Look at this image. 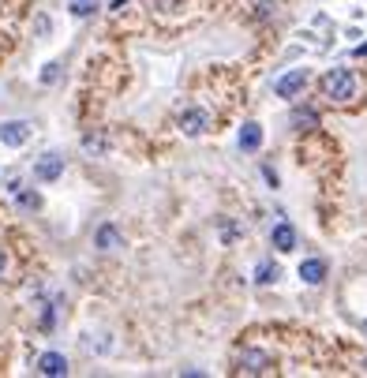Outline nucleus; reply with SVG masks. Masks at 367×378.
Returning a JSON list of instances; mask_svg holds the SVG:
<instances>
[{"label":"nucleus","mask_w":367,"mask_h":378,"mask_svg":"<svg viewBox=\"0 0 367 378\" xmlns=\"http://www.w3.org/2000/svg\"><path fill=\"white\" fill-rule=\"evenodd\" d=\"M176 124H180V132H184V135L199 139V135H202V132H207V127H210V116L202 113V109H188V113H184Z\"/></svg>","instance_id":"obj_3"},{"label":"nucleus","mask_w":367,"mask_h":378,"mask_svg":"<svg viewBox=\"0 0 367 378\" xmlns=\"http://www.w3.org/2000/svg\"><path fill=\"white\" fill-rule=\"evenodd\" d=\"M94 244H98L102 251H116V247H124V236L116 225H102V229L94 232Z\"/></svg>","instance_id":"obj_8"},{"label":"nucleus","mask_w":367,"mask_h":378,"mask_svg":"<svg viewBox=\"0 0 367 378\" xmlns=\"http://www.w3.org/2000/svg\"><path fill=\"white\" fill-rule=\"evenodd\" d=\"M4 270H8V255H4V247H0V277H4Z\"/></svg>","instance_id":"obj_18"},{"label":"nucleus","mask_w":367,"mask_h":378,"mask_svg":"<svg viewBox=\"0 0 367 378\" xmlns=\"http://www.w3.org/2000/svg\"><path fill=\"white\" fill-rule=\"evenodd\" d=\"M304 83H307V71H304V68H296V71L282 75L274 90H277V98H296V94L304 90Z\"/></svg>","instance_id":"obj_5"},{"label":"nucleus","mask_w":367,"mask_h":378,"mask_svg":"<svg viewBox=\"0 0 367 378\" xmlns=\"http://www.w3.org/2000/svg\"><path fill=\"white\" fill-rule=\"evenodd\" d=\"M289 120H293V127H300V132H304V127H319V113H315V109H293V116H289Z\"/></svg>","instance_id":"obj_13"},{"label":"nucleus","mask_w":367,"mask_h":378,"mask_svg":"<svg viewBox=\"0 0 367 378\" xmlns=\"http://www.w3.org/2000/svg\"><path fill=\"white\" fill-rule=\"evenodd\" d=\"M255 281H258V285H270V281H277V266H270V262H258V270H255Z\"/></svg>","instance_id":"obj_14"},{"label":"nucleus","mask_w":367,"mask_h":378,"mask_svg":"<svg viewBox=\"0 0 367 378\" xmlns=\"http://www.w3.org/2000/svg\"><path fill=\"white\" fill-rule=\"evenodd\" d=\"M94 8H98L94 0H71V15H75V19H86V15L94 12Z\"/></svg>","instance_id":"obj_15"},{"label":"nucleus","mask_w":367,"mask_h":378,"mask_svg":"<svg viewBox=\"0 0 367 378\" xmlns=\"http://www.w3.org/2000/svg\"><path fill=\"white\" fill-rule=\"evenodd\" d=\"M41 79H46V83H53V79H57V64H49V68L41 71Z\"/></svg>","instance_id":"obj_17"},{"label":"nucleus","mask_w":367,"mask_h":378,"mask_svg":"<svg viewBox=\"0 0 367 378\" xmlns=\"http://www.w3.org/2000/svg\"><path fill=\"white\" fill-rule=\"evenodd\" d=\"M38 374H46V378H60V374H68V360H64V352H46L38 360Z\"/></svg>","instance_id":"obj_7"},{"label":"nucleus","mask_w":367,"mask_h":378,"mask_svg":"<svg viewBox=\"0 0 367 378\" xmlns=\"http://www.w3.org/2000/svg\"><path fill=\"white\" fill-rule=\"evenodd\" d=\"M263 146V127L258 124H244L240 127V150H258Z\"/></svg>","instance_id":"obj_11"},{"label":"nucleus","mask_w":367,"mask_h":378,"mask_svg":"<svg viewBox=\"0 0 367 378\" xmlns=\"http://www.w3.org/2000/svg\"><path fill=\"white\" fill-rule=\"evenodd\" d=\"M300 281H307V285H322V281H326V262H322V258H307V262H300Z\"/></svg>","instance_id":"obj_10"},{"label":"nucleus","mask_w":367,"mask_h":378,"mask_svg":"<svg viewBox=\"0 0 367 378\" xmlns=\"http://www.w3.org/2000/svg\"><path fill=\"white\" fill-rule=\"evenodd\" d=\"M270 240H274V247H277V251H293V247H296V229H293L289 221H282V225H274Z\"/></svg>","instance_id":"obj_9"},{"label":"nucleus","mask_w":367,"mask_h":378,"mask_svg":"<svg viewBox=\"0 0 367 378\" xmlns=\"http://www.w3.org/2000/svg\"><path fill=\"white\" fill-rule=\"evenodd\" d=\"M30 139V124L27 120H8V124H0V143L4 146H23Z\"/></svg>","instance_id":"obj_4"},{"label":"nucleus","mask_w":367,"mask_h":378,"mask_svg":"<svg viewBox=\"0 0 367 378\" xmlns=\"http://www.w3.org/2000/svg\"><path fill=\"white\" fill-rule=\"evenodd\" d=\"M19 202H23L27 210H38V206H41V199H38V195H30V191H27V195H19Z\"/></svg>","instance_id":"obj_16"},{"label":"nucleus","mask_w":367,"mask_h":378,"mask_svg":"<svg viewBox=\"0 0 367 378\" xmlns=\"http://www.w3.org/2000/svg\"><path fill=\"white\" fill-rule=\"evenodd\" d=\"M83 150H86V154H105V150H109V139H105V132H94V135H86L83 139Z\"/></svg>","instance_id":"obj_12"},{"label":"nucleus","mask_w":367,"mask_h":378,"mask_svg":"<svg viewBox=\"0 0 367 378\" xmlns=\"http://www.w3.org/2000/svg\"><path fill=\"white\" fill-rule=\"evenodd\" d=\"M64 172V158L60 154H46V158H38V165H34V176L41 183H49V180H57Z\"/></svg>","instance_id":"obj_6"},{"label":"nucleus","mask_w":367,"mask_h":378,"mask_svg":"<svg viewBox=\"0 0 367 378\" xmlns=\"http://www.w3.org/2000/svg\"><path fill=\"white\" fill-rule=\"evenodd\" d=\"M322 94L333 102H349L352 94H356V75L349 68H333L326 71V79H322Z\"/></svg>","instance_id":"obj_1"},{"label":"nucleus","mask_w":367,"mask_h":378,"mask_svg":"<svg viewBox=\"0 0 367 378\" xmlns=\"http://www.w3.org/2000/svg\"><path fill=\"white\" fill-rule=\"evenodd\" d=\"M236 363H240V371H244V374H266V371H270V356H266V352H258V349H244Z\"/></svg>","instance_id":"obj_2"}]
</instances>
